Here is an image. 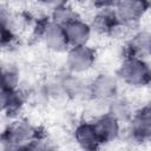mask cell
I'll return each mask as SVG.
<instances>
[{
  "instance_id": "cell-1",
  "label": "cell",
  "mask_w": 151,
  "mask_h": 151,
  "mask_svg": "<svg viewBox=\"0 0 151 151\" xmlns=\"http://www.w3.org/2000/svg\"><path fill=\"white\" fill-rule=\"evenodd\" d=\"M122 77L130 84L142 85L149 81L151 77V71L149 67L137 59H131L124 64L122 67Z\"/></svg>"
},
{
  "instance_id": "cell-6",
  "label": "cell",
  "mask_w": 151,
  "mask_h": 151,
  "mask_svg": "<svg viewBox=\"0 0 151 151\" xmlns=\"http://www.w3.org/2000/svg\"><path fill=\"white\" fill-rule=\"evenodd\" d=\"M94 127H96L101 142L113 138L117 133V130H118V126H117L114 118H111V117L103 118L101 120L98 122L97 125H94Z\"/></svg>"
},
{
  "instance_id": "cell-8",
  "label": "cell",
  "mask_w": 151,
  "mask_h": 151,
  "mask_svg": "<svg viewBox=\"0 0 151 151\" xmlns=\"http://www.w3.org/2000/svg\"><path fill=\"white\" fill-rule=\"evenodd\" d=\"M46 38H47V42L50 44V46H52L54 48L63 47L67 42V39H66V35H65L64 28H61V27H59L57 25L50 26L47 28V31H46Z\"/></svg>"
},
{
  "instance_id": "cell-9",
  "label": "cell",
  "mask_w": 151,
  "mask_h": 151,
  "mask_svg": "<svg viewBox=\"0 0 151 151\" xmlns=\"http://www.w3.org/2000/svg\"><path fill=\"white\" fill-rule=\"evenodd\" d=\"M143 11L142 2H123L118 9L120 18L124 20H134Z\"/></svg>"
},
{
  "instance_id": "cell-13",
  "label": "cell",
  "mask_w": 151,
  "mask_h": 151,
  "mask_svg": "<svg viewBox=\"0 0 151 151\" xmlns=\"http://www.w3.org/2000/svg\"><path fill=\"white\" fill-rule=\"evenodd\" d=\"M4 151H22V147H18L15 145H8Z\"/></svg>"
},
{
  "instance_id": "cell-2",
  "label": "cell",
  "mask_w": 151,
  "mask_h": 151,
  "mask_svg": "<svg viewBox=\"0 0 151 151\" xmlns=\"http://www.w3.org/2000/svg\"><path fill=\"white\" fill-rule=\"evenodd\" d=\"M77 139L79 144L88 151L96 150L98 144L101 142L94 125H81L77 130Z\"/></svg>"
},
{
  "instance_id": "cell-7",
  "label": "cell",
  "mask_w": 151,
  "mask_h": 151,
  "mask_svg": "<svg viewBox=\"0 0 151 151\" xmlns=\"http://www.w3.org/2000/svg\"><path fill=\"white\" fill-rule=\"evenodd\" d=\"M134 131L142 137L151 133V105L146 106L134 122Z\"/></svg>"
},
{
  "instance_id": "cell-4",
  "label": "cell",
  "mask_w": 151,
  "mask_h": 151,
  "mask_svg": "<svg viewBox=\"0 0 151 151\" xmlns=\"http://www.w3.org/2000/svg\"><path fill=\"white\" fill-rule=\"evenodd\" d=\"M64 32L67 41H72L78 46H80V44H83L88 37L87 26L77 20H71L70 22L65 24Z\"/></svg>"
},
{
  "instance_id": "cell-10",
  "label": "cell",
  "mask_w": 151,
  "mask_h": 151,
  "mask_svg": "<svg viewBox=\"0 0 151 151\" xmlns=\"http://www.w3.org/2000/svg\"><path fill=\"white\" fill-rule=\"evenodd\" d=\"M94 88L97 91V93L99 96H103V97H107L110 96V93L114 90V83L106 78V77H101L100 79H98V81L94 85Z\"/></svg>"
},
{
  "instance_id": "cell-3",
  "label": "cell",
  "mask_w": 151,
  "mask_h": 151,
  "mask_svg": "<svg viewBox=\"0 0 151 151\" xmlns=\"http://www.w3.org/2000/svg\"><path fill=\"white\" fill-rule=\"evenodd\" d=\"M68 63H70V65L73 70L83 71V70L87 68L91 65L92 53L88 48H86L83 45L76 46L68 55Z\"/></svg>"
},
{
  "instance_id": "cell-5",
  "label": "cell",
  "mask_w": 151,
  "mask_h": 151,
  "mask_svg": "<svg viewBox=\"0 0 151 151\" xmlns=\"http://www.w3.org/2000/svg\"><path fill=\"white\" fill-rule=\"evenodd\" d=\"M34 134L33 130L24 124H15L8 129V131L5 133V137H7L8 144L15 145L20 142L29 139Z\"/></svg>"
},
{
  "instance_id": "cell-12",
  "label": "cell",
  "mask_w": 151,
  "mask_h": 151,
  "mask_svg": "<svg viewBox=\"0 0 151 151\" xmlns=\"http://www.w3.org/2000/svg\"><path fill=\"white\" fill-rule=\"evenodd\" d=\"M22 151H50V150L46 145H44L41 143H38V142H33L29 145L22 147Z\"/></svg>"
},
{
  "instance_id": "cell-11",
  "label": "cell",
  "mask_w": 151,
  "mask_h": 151,
  "mask_svg": "<svg viewBox=\"0 0 151 151\" xmlns=\"http://www.w3.org/2000/svg\"><path fill=\"white\" fill-rule=\"evenodd\" d=\"M133 50L140 54H149L151 53V38L147 35H139L133 41L132 45Z\"/></svg>"
}]
</instances>
